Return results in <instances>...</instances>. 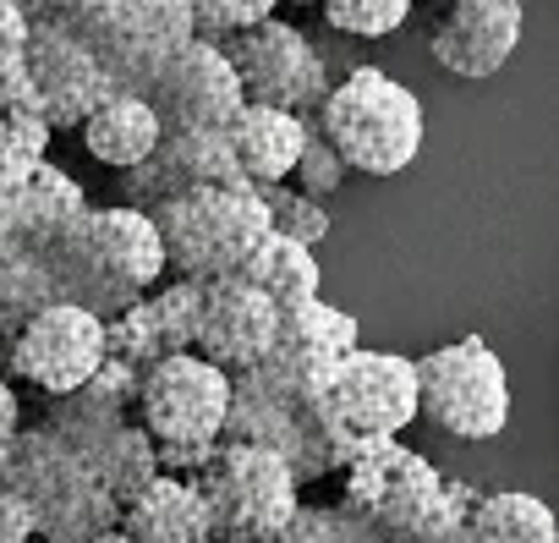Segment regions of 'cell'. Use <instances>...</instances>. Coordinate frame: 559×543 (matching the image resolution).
Listing matches in <instances>:
<instances>
[{"label":"cell","instance_id":"6da1fadb","mask_svg":"<svg viewBox=\"0 0 559 543\" xmlns=\"http://www.w3.org/2000/svg\"><path fill=\"white\" fill-rule=\"evenodd\" d=\"M324 368L330 363H297V357H258L252 368L230 374V406L219 439H247L274 456H286L302 483L330 477L346 467V445L324 406Z\"/></svg>","mask_w":559,"mask_h":543},{"label":"cell","instance_id":"7a4b0ae2","mask_svg":"<svg viewBox=\"0 0 559 543\" xmlns=\"http://www.w3.org/2000/svg\"><path fill=\"white\" fill-rule=\"evenodd\" d=\"M346 510H357L379 543H450L477 499V488L444 477L428 456L406 450L401 434L357 439L346 456Z\"/></svg>","mask_w":559,"mask_h":543},{"label":"cell","instance_id":"3957f363","mask_svg":"<svg viewBox=\"0 0 559 543\" xmlns=\"http://www.w3.org/2000/svg\"><path fill=\"white\" fill-rule=\"evenodd\" d=\"M313 121L335 143L346 170L362 176H401L423 154V132H428L423 99L379 67H357L341 83H330Z\"/></svg>","mask_w":559,"mask_h":543},{"label":"cell","instance_id":"277c9868","mask_svg":"<svg viewBox=\"0 0 559 543\" xmlns=\"http://www.w3.org/2000/svg\"><path fill=\"white\" fill-rule=\"evenodd\" d=\"M7 477L28 494L34 538L39 543H72L88 532H105L121 521V499L99 483L83 450H72L56 428H17L0 450Z\"/></svg>","mask_w":559,"mask_h":543},{"label":"cell","instance_id":"5b68a950","mask_svg":"<svg viewBox=\"0 0 559 543\" xmlns=\"http://www.w3.org/2000/svg\"><path fill=\"white\" fill-rule=\"evenodd\" d=\"M148 214L159 225L170 275H187V281L230 275L252 252V241L269 231V203H263L258 181H247V176L176 192V198L154 203Z\"/></svg>","mask_w":559,"mask_h":543},{"label":"cell","instance_id":"8992f818","mask_svg":"<svg viewBox=\"0 0 559 543\" xmlns=\"http://www.w3.org/2000/svg\"><path fill=\"white\" fill-rule=\"evenodd\" d=\"M225 406H230V374L203 352H170L154 368H143L138 423L159 445V472L192 477L225 434Z\"/></svg>","mask_w":559,"mask_h":543},{"label":"cell","instance_id":"52a82bcc","mask_svg":"<svg viewBox=\"0 0 559 543\" xmlns=\"http://www.w3.org/2000/svg\"><path fill=\"white\" fill-rule=\"evenodd\" d=\"M192 483L209 510V538L219 543H269L292 527L302 505V477L292 461L247 439H219Z\"/></svg>","mask_w":559,"mask_h":543},{"label":"cell","instance_id":"ba28073f","mask_svg":"<svg viewBox=\"0 0 559 543\" xmlns=\"http://www.w3.org/2000/svg\"><path fill=\"white\" fill-rule=\"evenodd\" d=\"M417 417L450 439H499L510 423V379L483 335H461L417 357Z\"/></svg>","mask_w":559,"mask_h":543},{"label":"cell","instance_id":"9c48e42d","mask_svg":"<svg viewBox=\"0 0 559 543\" xmlns=\"http://www.w3.org/2000/svg\"><path fill=\"white\" fill-rule=\"evenodd\" d=\"M324 406L346 450H357V439L412 428L417 423V357L373 352L357 341L346 357L324 368Z\"/></svg>","mask_w":559,"mask_h":543},{"label":"cell","instance_id":"30bf717a","mask_svg":"<svg viewBox=\"0 0 559 543\" xmlns=\"http://www.w3.org/2000/svg\"><path fill=\"white\" fill-rule=\"evenodd\" d=\"M219 50L230 56L236 78H241V94L258 99V105H274V110H297V116H313L330 94V72H324V56L313 50V39L280 17H263L252 28H236L219 39Z\"/></svg>","mask_w":559,"mask_h":543},{"label":"cell","instance_id":"8fae6325","mask_svg":"<svg viewBox=\"0 0 559 543\" xmlns=\"http://www.w3.org/2000/svg\"><path fill=\"white\" fill-rule=\"evenodd\" d=\"M0 352H7L12 379H23L45 396H67L105 363V319L56 297L0 341Z\"/></svg>","mask_w":559,"mask_h":543},{"label":"cell","instance_id":"7c38bea8","mask_svg":"<svg viewBox=\"0 0 559 543\" xmlns=\"http://www.w3.org/2000/svg\"><path fill=\"white\" fill-rule=\"evenodd\" d=\"M148 105L159 116L165 132H187V127H230V116L247 105L241 78L230 67V56L219 50V39H187L154 78H148Z\"/></svg>","mask_w":559,"mask_h":543},{"label":"cell","instance_id":"4fadbf2b","mask_svg":"<svg viewBox=\"0 0 559 543\" xmlns=\"http://www.w3.org/2000/svg\"><path fill=\"white\" fill-rule=\"evenodd\" d=\"M274 335H280V303L263 286H252L247 275H236V269L203 281L192 352H203L225 374H241V368H252L258 357L274 352Z\"/></svg>","mask_w":559,"mask_h":543},{"label":"cell","instance_id":"5bb4252c","mask_svg":"<svg viewBox=\"0 0 559 543\" xmlns=\"http://www.w3.org/2000/svg\"><path fill=\"white\" fill-rule=\"evenodd\" d=\"M23 61L34 72V88H39V110L45 121L61 132V127H83V116L116 88L105 78V67L94 61V50L83 39H72L56 17H34L28 28V45H23Z\"/></svg>","mask_w":559,"mask_h":543},{"label":"cell","instance_id":"9a60e30c","mask_svg":"<svg viewBox=\"0 0 559 543\" xmlns=\"http://www.w3.org/2000/svg\"><path fill=\"white\" fill-rule=\"evenodd\" d=\"M236 154L230 138L219 127H187V132H165L138 165L121 170V203L154 209L176 192L209 187V181H236Z\"/></svg>","mask_w":559,"mask_h":543},{"label":"cell","instance_id":"2e32d148","mask_svg":"<svg viewBox=\"0 0 559 543\" xmlns=\"http://www.w3.org/2000/svg\"><path fill=\"white\" fill-rule=\"evenodd\" d=\"M521 28H526L521 0H455L444 12V23L433 28L428 50L450 78L483 83V78H499L510 67Z\"/></svg>","mask_w":559,"mask_h":543},{"label":"cell","instance_id":"e0dca14e","mask_svg":"<svg viewBox=\"0 0 559 543\" xmlns=\"http://www.w3.org/2000/svg\"><path fill=\"white\" fill-rule=\"evenodd\" d=\"M138 368H127V363H116V357H105L78 390H67V396H50V406H45V428H56L72 450H94L110 428H121L127 423V412L138 406Z\"/></svg>","mask_w":559,"mask_h":543},{"label":"cell","instance_id":"ac0fdd59","mask_svg":"<svg viewBox=\"0 0 559 543\" xmlns=\"http://www.w3.org/2000/svg\"><path fill=\"white\" fill-rule=\"evenodd\" d=\"M83 241L116 269L121 281H132L138 292L159 286L170 275V263H165V241H159V225L148 209L138 203H110V209H83L78 220Z\"/></svg>","mask_w":559,"mask_h":543},{"label":"cell","instance_id":"d6986e66","mask_svg":"<svg viewBox=\"0 0 559 543\" xmlns=\"http://www.w3.org/2000/svg\"><path fill=\"white\" fill-rule=\"evenodd\" d=\"M225 138H230L236 170H241L247 181H258V187H263V181H286V176H292V165H297V154H302L308 116H297V110H274V105L247 99V105L230 116Z\"/></svg>","mask_w":559,"mask_h":543},{"label":"cell","instance_id":"ffe728a7","mask_svg":"<svg viewBox=\"0 0 559 543\" xmlns=\"http://www.w3.org/2000/svg\"><path fill=\"white\" fill-rule=\"evenodd\" d=\"M83 209H88L83 187H78L61 165L45 160L17 192L0 198V236H7V241H28V247L45 252Z\"/></svg>","mask_w":559,"mask_h":543},{"label":"cell","instance_id":"44dd1931","mask_svg":"<svg viewBox=\"0 0 559 543\" xmlns=\"http://www.w3.org/2000/svg\"><path fill=\"white\" fill-rule=\"evenodd\" d=\"M132 543H192L209 538V510L192 477L181 472H159L148 488H138L132 499H121V521H116Z\"/></svg>","mask_w":559,"mask_h":543},{"label":"cell","instance_id":"7402d4cb","mask_svg":"<svg viewBox=\"0 0 559 543\" xmlns=\"http://www.w3.org/2000/svg\"><path fill=\"white\" fill-rule=\"evenodd\" d=\"M187 39H198L192 0H127V61H121V88L143 94L148 78H154Z\"/></svg>","mask_w":559,"mask_h":543},{"label":"cell","instance_id":"603a6c76","mask_svg":"<svg viewBox=\"0 0 559 543\" xmlns=\"http://www.w3.org/2000/svg\"><path fill=\"white\" fill-rule=\"evenodd\" d=\"M159 138H165V127H159L148 94H132V88H110V94L83 116V149H88L99 165H110V170L138 165Z\"/></svg>","mask_w":559,"mask_h":543},{"label":"cell","instance_id":"cb8c5ba5","mask_svg":"<svg viewBox=\"0 0 559 543\" xmlns=\"http://www.w3.org/2000/svg\"><path fill=\"white\" fill-rule=\"evenodd\" d=\"M450 543H559V516L521 488L477 494Z\"/></svg>","mask_w":559,"mask_h":543},{"label":"cell","instance_id":"d4e9b609","mask_svg":"<svg viewBox=\"0 0 559 543\" xmlns=\"http://www.w3.org/2000/svg\"><path fill=\"white\" fill-rule=\"evenodd\" d=\"M236 275H247L252 286H263L280 308L302 303V297H319V286H324V269H319L313 247L297 241V236H286V231H263L252 241V252L236 263Z\"/></svg>","mask_w":559,"mask_h":543},{"label":"cell","instance_id":"484cf974","mask_svg":"<svg viewBox=\"0 0 559 543\" xmlns=\"http://www.w3.org/2000/svg\"><path fill=\"white\" fill-rule=\"evenodd\" d=\"M357 346V319L324 297H302L280 308V335L274 352L280 357H297V363H335Z\"/></svg>","mask_w":559,"mask_h":543},{"label":"cell","instance_id":"4316f807","mask_svg":"<svg viewBox=\"0 0 559 543\" xmlns=\"http://www.w3.org/2000/svg\"><path fill=\"white\" fill-rule=\"evenodd\" d=\"M45 303H56V275H50V258L28 241H7L0 236V324H7V335L39 314ZM0 335V341H7Z\"/></svg>","mask_w":559,"mask_h":543},{"label":"cell","instance_id":"83f0119b","mask_svg":"<svg viewBox=\"0 0 559 543\" xmlns=\"http://www.w3.org/2000/svg\"><path fill=\"white\" fill-rule=\"evenodd\" d=\"M88 467L99 472V483L116 494V499H132L138 488H148L154 477H159V445H154V434L143 428V423H121V428H110L94 450H88Z\"/></svg>","mask_w":559,"mask_h":543},{"label":"cell","instance_id":"f1b7e54d","mask_svg":"<svg viewBox=\"0 0 559 543\" xmlns=\"http://www.w3.org/2000/svg\"><path fill=\"white\" fill-rule=\"evenodd\" d=\"M72 39L94 50L105 78L121 88V61H127V0H67L61 12H50Z\"/></svg>","mask_w":559,"mask_h":543},{"label":"cell","instance_id":"f546056e","mask_svg":"<svg viewBox=\"0 0 559 543\" xmlns=\"http://www.w3.org/2000/svg\"><path fill=\"white\" fill-rule=\"evenodd\" d=\"M105 357H116V363H127V368H154L159 357H170L165 352V335H159V319H154V308H148V292L143 297H132L121 314H110L105 319Z\"/></svg>","mask_w":559,"mask_h":543},{"label":"cell","instance_id":"4dcf8cb0","mask_svg":"<svg viewBox=\"0 0 559 543\" xmlns=\"http://www.w3.org/2000/svg\"><path fill=\"white\" fill-rule=\"evenodd\" d=\"M50 121L45 116H0V198L17 192L39 165H45V149H50Z\"/></svg>","mask_w":559,"mask_h":543},{"label":"cell","instance_id":"1f68e13d","mask_svg":"<svg viewBox=\"0 0 559 543\" xmlns=\"http://www.w3.org/2000/svg\"><path fill=\"white\" fill-rule=\"evenodd\" d=\"M148 308L159 319L165 352H192V341H198V308H203V281L176 275L170 286H148Z\"/></svg>","mask_w":559,"mask_h":543},{"label":"cell","instance_id":"d6a6232c","mask_svg":"<svg viewBox=\"0 0 559 543\" xmlns=\"http://www.w3.org/2000/svg\"><path fill=\"white\" fill-rule=\"evenodd\" d=\"M258 192H263V203H269V231H286V236H297V241H308V247H319V241L330 236L324 203L308 198L302 187H292V181H263Z\"/></svg>","mask_w":559,"mask_h":543},{"label":"cell","instance_id":"836d02e7","mask_svg":"<svg viewBox=\"0 0 559 543\" xmlns=\"http://www.w3.org/2000/svg\"><path fill=\"white\" fill-rule=\"evenodd\" d=\"M324 23L352 39H384L412 17V0H319Z\"/></svg>","mask_w":559,"mask_h":543},{"label":"cell","instance_id":"e575fe53","mask_svg":"<svg viewBox=\"0 0 559 543\" xmlns=\"http://www.w3.org/2000/svg\"><path fill=\"white\" fill-rule=\"evenodd\" d=\"M286 538H297V543H379V532L346 505H297Z\"/></svg>","mask_w":559,"mask_h":543},{"label":"cell","instance_id":"d590c367","mask_svg":"<svg viewBox=\"0 0 559 543\" xmlns=\"http://www.w3.org/2000/svg\"><path fill=\"white\" fill-rule=\"evenodd\" d=\"M292 187H302L308 198H330V192H341L346 187V160L335 154V143L319 132V121L308 116V138H302V154H297V165H292V176H286Z\"/></svg>","mask_w":559,"mask_h":543},{"label":"cell","instance_id":"8d00e7d4","mask_svg":"<svg viewBox=\"0 0 559 543\" xmlns=\"http://www.w3.org/2000/svg\"><path fill=\"white\" fill-rule=\"evenodd\" d=\"M280 0H192V17H198V34L203 39H225L236 28H252L263 17H274Z\"/></svg>","mask_w":559,"mask_h":543},{"label":"cell","instance_id":"74e56055","mask_svg":"<svg viewBox=\"0 0 559 543\" xmlns=\"http://www.w3.org/2000/svg\"><path fill=\"white\" fill-rule=\"evenodd\" d=\"M0 116H45L34 72L23 56H0Z\"/></svg>","mask_w":559,"mask_h":543},{"label":"cell","instance_id":"f35d334b","mask_svg":"<svg viewBox=\"0 0 559 543\" xmlns=\"http://www.w3.org/2000/svg\"><path fill=\"white\" fill-rule=\"evenodd\" d=\"M28 28H34V17L17 7V0H0V56H23Z\"/></svg>","mask_w":559,"mask_h":543},{"label":"cell","instance_id":"ab89813d","mask_svg":"<svg viewBox=\"0 0 559 543\" xmlns=\"http://www.w3.org/2000/svg\"><path fill=\"white\" fill-rule=\"evenodd\" d=\"M12 434H17V390L0 374V439H12Z\"/></svg>","mask_w":559,"mask_h":543},{"label":"cell","instance_id":"60d3db41","mask_svg":"<svg viewBox=\"0 0 559 543\" xmlns=\"http://www.w3.org/2000/svg\"><path fill=\"white\" fill-rule=\"evenodd\" d=\"M17 7L28 12V17H50V12H61L67 0H17Z\"/></svg>","mask_w":559,"mask_h":543},{"label":"cell","instance_id":"b9f144b4","mask_svg":"<svg viewBox=\"0 0 559 543\" xmlns=\"http://www.w3.org/2000/svg\"><path fill=\"white\" fill-rule=\"evenodd\" d=\"M72 543H132L121 527H105V532H88V538H72Z\"/></svg>","mask_w":559,"mask_h":543},{"label":"cell","instance_id":"7bdbcfd3","mask_svg":"<svg viewBox=\"0 0 559 543\" xmlns=\"http://www.w3.org/2000/svg\"><path fill=\"white\" fill-rule=\"evenodd\" d=\"M269 543H297V538H286V532H280V538H269Z\"/></svg>","mask_w":559,"mask_h":543},{"label":"cell","instance_id":"ee69618b","mask_svg":"<svg viewBox=\"0 0 559 543\" xmlns=\"http://www.w3.org/2000/svg\"><path fill=\"white\" fill-rule=\"evenodd\" d=\"M192 543H219V538H192Z\"/></svg>","mask_w":559,"mask_h":543},{"label":"cell","instance_id":"f6af8a7d","mask_svg":"<svg viewBox=\"0 0 559 543\" xmlns=\"http://www.w3.org/2000/svg\"><path fill=\"white\" fill-rule=\"evenodd\" d=\"M297 7H319V0H297Z\"/></svg>","mask_w":559,"mask_h":543},{"label":"cell","instance_id":"bcb514c9","mask_svg":"<svg viewBox=\"0 0 559 543\" xmlns=\"http://www.w3.org/2000/svg\"><path fill=\"white\" fill-rule=\"evenodd\" d=\"M0 335H7V324H0Z\"/></svg>","mask_w":559,"mask_h":543}]
</instances>
